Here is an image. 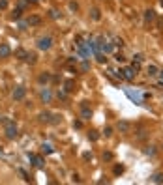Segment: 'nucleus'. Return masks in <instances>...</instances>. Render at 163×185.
Segmentation results:
<instances>
[{
    "mask_svg": "<svg viewBox=\"0 0 163 185\" xmlns=\"http://www.w3.org/2000/svg\"><path fill=\"white\" fill-rule=\"evenodd\" d=\"M4 133H6V139H15L17 137V125H15V122H11V120H4Z\"/></svg>",
    "mask_w": 163,
    "mask_h": 185,
    "instance_id": "nucleus-1",
    "label": "nucleus"
},
{
    "mask_svg": "<svg viewBox=\"0 0 163 185\" xmlns=\"http://www.w3.org/2000/svg\"><path fill=\"white\" fill-rule=\"evenodd\" d=\"M98 47H99V51H101V52H105V54H111V52L115 51V45H113L111 41H107L103 36H99V37H98Z\"/></svg>",
    "mask_w": 163,
    "mask_h": 185,
    "instance_id": "nucleus-2",
    "label": "nucleus"
},
{
    "mask_svg": "<svg viewBox=\"0 0 163 185\" xmlns=\"http://www.w3.org/2000/svg\"><path fill=\"white\" fill-rule=\"evenodd\" d=\"M51 47H53V37L51 36H41L38 39V49L39 51H49Z\"/></svg>",
    "mask_w": 163,
    "mask_h": 185,
    "instance_id": "nucleus-3",
    "label": "nucleus"
},
{
    "mask_svg": "<svg viewBox=\"0 0 163 185\" xmlns=\"http://www.w3.org/2000/svg\"><path fill=\"white\" fill-rule=\"evenodd\" d=\"M143 19H145V24H150V22H154V21H156V11H154L152 7L145 9V13H143Z\"/></svg>",
    "mask_w": 163,
    "mask_h": 185,
    "instance_id": "nucleus-4",
    "label": "nucleus"
},
{
    "mask_svg": "<svg viewBox=\"0 0 163 185\" xmlns=\"http://www.w3.org/2000/svg\"><path fill=\"white\" fill-rule=\"evenodd\" d=\"M24 95H26V88H24V86H17V88L13 90V99H15V101H23Z\"/></svg>",
    "mask_w": 163,
    "mask_h": 185,
    "instance_id": "nucleus-5",
    "label": "nucleus"
},
{
    "mask_svg": "<svg viewBox=\"0 0 163 185\" xmlns=\"http://www.w3.org/2000/svg\"><path fill=\"white\" fill-rule=\"evenodd\" d=\"M28 159H30V163L36 167V168H43V165H45V161L39 157V155H34V153H28Z\"/></svg>",
    "mask_w": 163,
    "mask_h": 185,
    "instance_id": "nucleus-6",
    "label": "nucleus"
},
{
    "mask_svg": "<svg viewBox=\"0 0 163 185\" xmlns=\"http://www.w3.org/2000/svg\"><path fill=\"white\" fill-rule=\"evenodd\" d=\"M81 118L83 120H90L92 118V109H88L86 101H83V105H81Z\"/></svg>",
    "mask_w": 163,
    "mask_h": 185,
    "instance_id": "nucleus-7",
    "label": "nucleus"
},
{
    "mask_svg": "<svg viewBox=\"0 0 163 185\" xmlns=\"http://www.w3.org/2000/svg\"><path fill=\"white\" fill-rule=\"evenodd\" d=\"M9 54H11V47L8 43H0V58L2 60L4 58H9Z\"/></svg>",
    "mask_w": 163,
    "mask_h": 185,
    "instance_id": "nucleus-8",
    "label": "nucleus"
},
{
    "mask_svg": "<svg viewBox=\"0 0 163 185\" xmlns=\"http://www.w3.org/2000/svg\"><path fill=\"white\" fill-rule=\"evenodd\" d=\"M39 97H41V101H43V103H51L53 94H51V90H49V88H43V90H41V94H39Z\"/></svg>",
    "mask_w": 163,
    "mask_h": 185,
    "instance_id": "nucleus-9",
    "label": "nucleus"
},
{
    "mask_svg": "<svg viewBox=\"0 0 163 185\" xmlns=\"http://www.w3.org/2000/svg\"><path fill=\"white\" fill-rule=\"evenodd\" d=\"M122 73H124V79H126V80H131V79L135 77V71L131 69V66L124 67V69H122Z\"/></svg>",
    "mask_w": 163,
    "mask_h": 185,
    "instance_id": "nucleus-10",
    "label": "nucleus"
},
{
    "mask_svg": "<svg viewBox=\"0 0 163 185\" xmlns=\"http://www.w3.org/2000/svg\"><path fill=\"white\" fill-rule=\"evenodd\" d=\"M73 90H75V80H73V79H68V80L64 82V92L69 94V92H73Z\"/></svg>",
    "mask_w": 163,
    "mask_h": 185,
    "instance_id": "nucleus-11",
    "label": "nucleus"
},
{
    "mask_svg": "<svg viewBox=\"0 0 163 185\" xmlns=\"http://www.w3.org/2000/svg\"><path fill=\"white\" fill-rule=\"evenodd\" d=\"M118 129H120V133H130L131 124L130 122H118Z\"/></svg>",
    "mask_w": 163,
    "mask_h": 185,
    "instance_id": "nucleus-12",
    "label": "nucleus"
},
{
    "mask_svg": "<svg viewBox=\"0 0 163 185\" xmlns=\"http://www.w3.org/2000/svg\"><path fill=\"white\" fill-rule=\"evenodd\" d=\"M41 152H43L45 155H51V153H54V148H53L49 142H43V144H41Z\"/></svg>",
    "mask_w": 163,
    "mask_h": 185,
    "instance_id": "nucleus-13",
    "label": "nucleus"
},
{
    "mask_svg": "<svg viewBox=\"0 0 163 185\" xmlns=\"http://www.w3.org/2000/svg\"><path fill=\"white\" fill-rule=\"evenodd\" d=\"M158 71H160V69H158L154 64H150V66L146 67V75H148V77H158Z\"/></svg>",
    "mask_w": 163,
    "mask_h": 185,
    "instance_id": "nucleus-14",
    "label": "nucleus"
},
{
    "mask_svg": "<svg viewBox=\"0 0 163 185\" xmlns=\"http://www.w3.org/2000/svg\"><path fill=\"white\" fill-rule=\"evenodd\" d=\"M26 22H28V26H36V24H39V22H41V19H39L38 15H32V17H28V19H26Z\"/></svg>",
    "mask_w": 163,
    "mask_h": 185,
    "instance_id": "nucleus-15",
    "label": "nucleus"
},
{
    "mask_svg": "<svg viewBox=\"0 0 163 185\" xmlns=\"http://www.w3.org/2000/svg\"><path fill=\"white\" fill-rule=\"evenodd\" d=\"M90 17H92L94 21H99V19H101V11H99L98 7H92V9H90Z\"/></svg>",
    "mask_w": 163,
    "mask_h": 185,
    "instance_id": "nucleus-16",
    "label": "nucleus"
},
{
    "mask_svg": "<svg viewBox=\"0 0 163 185\" xmlns=\"http://www.w3.org/2000/svg\"><path fill=\"white\" fill-rule=\"evenodd\" d=\"M51 116H53V114H51L49 110H45V112H39L38 118H39V122H51Z\"/></svg>",
    "mask_w": 163,
    "mask_h": 185,
    "instance_id": "nucleus-17",
    "label": "nucleus"
},
{
    "mask_svg": "<svg viewBox=\"0 0 163 185\" xmlns=\"http://www.w3.org/2000/svg\"><path fill=\"white\" fill-rule=\"evenodd\" d=\"M38 80H39V84H47V82L51 80V75H49V73H41V75L38 77Z\"/></svg>",
    "mask_w": 163,
    "mask_h": 185,
    "instance_id": "nucleus-18",
    "label": "nucleus"
},
{
    "mask_svg": "<svg viewBox=\"0 0 163 185\" xmlns=\"http://www.w3.org/2000/svg\"><path fill=\"white\" fill-rule=\"evenodd\" d=\"M150 182H152V183H163V174H161V172L154 174V176L150 178Z\"/></svg>",
    "mask_w": 163,
    "mask_h": 185,
    "instance_id": "nucleus-19",
    "label": "nucleus"
},
{
    "mask_svg": "<svg viewBox=\"0 0 163 185\" xmlns=\"http://www.w3.org/2000/svg\"><path fill=\"white\" fill-rule=\"evenodd\" d=\"M26 54H28V52H26L24 49H17V51H15V56H17L19 60H26Z\"/></svg>",
    "mask_w": 163,
    "mask_h": 185,
    "instance_id": "nucleus-20",
    "label": "nucleus"
},
{
    "mask_svg": "<svg viewBox=\"0 0 163 185\" xmlns=\"http://www.w3.org/2000/svg\"><path fill=\"white\" fill-rule=\"evenodd\" d=\"M26 62H28V64H36V62H38V54H36V52H28V54H26Z\"/></svg>",
    "mask_w": 163,
    "mask_h": 185,
    "instance_id": "nucleus-21",
    "label": "nucleus"
},
{
    "mask_svg": "<svg viewBox=\"0 0 163 185\" xmlns=\"http://www.w3.org/2000/svg\"><path fill=\"white\" fill-rule=\"evenodd\" d=\"M94 56H96V60H98L99 64H105V62H107V58H105V54H103L101 51H98V52H94Z\"/></svg>",
    "mask_w": 163,
    "mask_h": 185,
    "instance_id": "nucleus-22",
    "label": "nucleus"
},
{
    "mask_svg": "<svg viewBox=\"0 0 163 185\" xmlns=\"http://www.w3.org/2000/svg\"><path fill=\"white\" fill-rule=\"evenodd\" d=\"M21 13H23V9L15 7V9H13V13H11V19H13V21H19V19H21Z\"/></svg>",
    "mask_w": 163,
    "mask_h": 185,
    "instance_id": "nucleus-23",
    "label": "nucleus"
},
{
    "mask_svg": "<svg viewBox=\"0 0 163 185\" xmlns=\"http://www.w3.org/2000/svg\"><path fill=\"white\" fill-rule=\"evenodd\" d=\"M98 139H99V133H98V131H88V140L96 142Z\"/></svg>",
    "mask_w": 163,
    "mask_h": 185,
    "instance_id": "nucleus-24",
    "label": "nucleus"
},
{
    "mask_svg": "<svg viewBox=\"0 0 163 185\" xmlns=\"http://www.w3.org/2000/svg\"><path fill=\"white\" fill-rule=\"evenodd\" d=\"M88 69H90V62H88V60H83V62H81V71L86 73Z\"/></svg>",
    "mask_w": 163,
    "mask_h": 185,
    "instance_id": "nucleus-25",
    "label": "nucleus"
},
{
    "mask_svg": "<svg viewBox=\"0 0 163 185\" xmlns=\"http://www.w3.org/2000/svg\"><path fill=\"white\" fill-rule=\"evenodd\" d=\"M145 155H156V146H146L145 148Z\"/></svg>",
    "mask_w": 163,
    "mask_h": 185,
    "instance_id": "nucleus-26",
    "label": "nucleus"
},
{
    "mask_svg": "<svg viewBox=\"0 0 163 185\" xmlns=\"http://www.w3.org/2000/svg\"><path fill=\"white\" fill-rule=\"evenodd\" d=\"M113 172H115V176H120V174L124 172V165H115V168H113Z\"/></svg>",
    "mask_w": 163,
    "mask_h": 185,
    "instance_id": "nucleus-27",
    "label": "nucleus"
},
{
    "mask_svg": "<svg viewBox=\"0 0 163 185\" xmlns=\"http://www.w3.org/2000/svg\"><path fill=\"white\" fill-rule=\"evenodd\" d=\"M49 17H51V19H58V17H60V13H58L56 9H49Z\"/></svg>",
    "mask_w": 163,
    "mask_h": 185,
    "instance_id": "nucleus-28",
    "label": "nucleus"
},
{
    "mask_svg": "<svg viewBox=\"0 0 163 185\" xmlns=\"http://www.w3.org/2000/svg\"><path fill=\"white\" fill-rule=\"evenodd\" d=\"M60 120H62V118H60V114H53V116H51V124H54V125H56Z\"/></svg>",
    "mask_w": 163,
    "mask_h": 185,
    "instance_id": "nucleus-29",
    "label": "nucleus"
},
{
    "mask_svg": "<svg viewBox=\"0 0 163 185\" xmlns=\"http://www.w3.org/2000/svg\"><path fill=\"white\" fill-rule=\"evenodd\" d=\"M28 4H30L28 0H19V4H17V7H19V9H24V7H26Z\"/></svg>",
    "mask_w": 163,
    "mask_h": 185,
    "instance_id": "nucleus-30",
    "label": "nucleus"
},
{
    "mask_svg": "<svg viewBox=\"0 0 163 185\" xmlns=\"http://www.w3.org/2000/svg\"><path fill=\"white\" fill-rule=\"evenodd\" d=\"M113 41H115V43H113L115 47H122V45H124V41H122V37H115Z\"/></svg>",
    "mask_w": 163,
    "mask_h": 185,
    "instance_id": "nucleus-31",
    "label": "nucleus"
},
{
    "mask_svg": "<svg viewBox=\"0 0 163 185\" xmlns=\"http://www.w3.org/2000/svg\"><path fill=\"white\" fill-rule=\"evenodd\" d=\"M115 60H116L118 64H124V62H126V58H124V54H120V52H118V54L115 56Z\"/></svg>",
    "mask_w": 163,
    "mask_h": 185,
    "instance_id": "nucleus-32",
    "label": "nucleus"
},
{
    "mask_svg": "<svg viewBox=\"0 0 163 185\" xmlns=\"http://www.w3.org/2000/svg\"><path fill=\"white\" fill-rule=\"evenodd\" d=\"M56 95H58V99H62V101H64V99L68 97V92H64V90H58V94H56Z\"/></svg>",
    "mask_w": 163,
    "mask_h": 185,
    "instance_id": "nucleus-33",
    "label": "nucleus"
},
{
    "mask_svg": "<svg viewBox=\"0 0 163 185\" xmlns=\"http://www.w3.org/2000/svg\"><path fill=\"white\" fill-rule=\"evenodd\" d=\"M19 174L23 176V180H24V182H30V178H28V174H26V172H24L23 168H19Z\"/></svg>",
    "mask_w": 163,
    "mask_h": 185,
    "instance_id": "nucleus-34",
    "label": "nucleus"
},
{
    "mask_svg": "<svg viewBox=\"0 0 163 185\" xmlns=\"http://www.w3.org/2000/svg\"><path fill=\"white\" fill-rule=\"evenodd\" d=\"M69 9H71V11H77V9H79V4H77V2H69Z\"/></svg>",
    "mask_w": 163,
    "mask_h": 185,
    "instance_id": "nucleus-35",
    "label": "nucleus"
},
{
    "mask_svg": "<svg viewBox=\"0 0 163 185\" xmlns=\"http://www.w3.org/2000/svg\"><path fill=\"white\" fill-rule=\"evenodd\" d=\"M131 69H133V71H135V75H137V73H139V69H141V66H139L137 62H133V64H131Z\"/></svg>",
    "mask_w": 163,
    "mask_h": 185,
    "instance_id": "nucleus-36",
    "label": "nucleus"
},
{
    "mask_svg": "<svg viewBox=\"0 0 163 185\" xmlns=\"http://www.w3.org/2000/svg\"><path fill=\"white\" fill-rule=\"evenodd\" d=\"M103 159H105V161H113V153H111V152H105V153H103Z\"/></svg>",
    "mask_w": 163,
    "mask_h": 185,
    "instance_id": "nucleus-37",
    "label": "nucleus"
},
{
    "mask_svg": "<svg viewBox=\"0 0 163 185\" xmlns=\"http://www.w3.org/2000/svg\"><path fill=\"white\" fill-rule=\"evenodd\" d=\"M26 26H28L26 21H21V22H19V30H26Z\"/></svg>",
    "mask_w": 163,
    "mask_h": 185,
    "instance_id": "nucleus-38",
    "label": "nucleus"
},
{
    "mask_svg": "<svg viewBox=\"0 0 163 185\" xmlns=\"http://www.w3.org/2000/svg\"><path fill=\"white\" fill-rule=\"evenodd\" d=\"M133 62L141 64V62H143V54H135V56H133Z\"/></svg>",
    "mask_w": 163,
    "mask_h": 185,
    "instance_id": "nucleus-39",
    "label": "nucleus"
},
{
    "mask_svg": "<svg viewBox=\"0 0 163 185\" xmlns=\"http://www.w3.org/2000/svg\"><path fill=\"white\" fill-rule=\"evenodd\" d=\"M73 127H75V129H81V127H83V122H81V120H75V122H73Z\"/></svg>",
    "mask_w": 163,
    "mask_h": 185,
    "instance_id": "nucleus-40",
    "label": "nucleus"
},
{
    "mask_svg": "<svg viewBox=\"0 0 163 185\" xmlns=\"http://www.w3.org/2000/svg\"><path fill=\"white\" fill-rule=\"evenodd\" d=\"M103 135H105V137H111V135H113V127H105Z\"/></svg>",
    "mask_w": 163,
    "mask_h": 185,
    "instance_id": "nucleus-41",
    "label": "nucleus"
},
{
    "mask_svg": "<svg viewBox=\"0 0 163 185\" xmlns=\"http://www.w3.org/2000/svg\"><path fill=\"white\" fill-rule=\"evenodd\" d=\"M77 60H79V56H71L69 60H68V64L71 66V64H77Z\"/></svg>",
    "mask_w": 163,
    "mask_h": 185,
    "instance_id": "nucleus-42",
    "label": "nucleus"
},
{
    "mask_svg": "<svg viewBox=\"0 0 163 185\" xmlns=\"http://www.w3.org/2000/svg\"><path fill=\"white\" fill-rule=\"evenodd\" d=\"M83 159H84V161H90V159H92V153H88V152L83 153Z\"/></svg>",
    "mask_w": 163,
    "mask_h": 185,
    "instance_id": "nucleus-43",
    "label": "nucleus"
},
{
    "mask_svg": "<svg viewBox=\"0 0 163 185\" xmlns=\"http://www.w3.org/2000/svg\"><path fill=\"white\" fill-rule=\"evenodd\" d=\"M8 7V0H0V9H6Z\"/></svg>",
    "mask_w": 163,
    "mask_h": 185,
    "instance_id": "nucleus-44",
    "label": "nucleus"
},
{
    "mask_svg": "<svg viewBox=\"0 0 163 185\" xmlns=\"http://www.w3.org/2000/svg\"><path fill=\"white\" fill-rule=\"evenodd\" d=\"M158 28H160V30L163 28V17H160V19H158Z\"/></svg>",
    "mask_w": 163,
    "mask_h": 185,
    "instance_id": "nucleus-45",
    "label": "nucleus"
},
{
    "mask_svg": "<svg viewBox=\"0 0 163 185\" xmlns=\"http://www.w3.org/2000/svg\"><path fill=\"white\" fill-rule=\"evenodd\" d=\"M158 77H160V79L163 80V69H160V71H158Z\"/></svg>",
    "mask_w": 163,
    "mask_h": 185,
    "instance_id": "nucleus-46",
    "label": "nucleus"
},
{
    "mask_svg": "<svg viewBox=\"0 0 163 185\" xmlns=\"http://www.w3.org/2000/svg\"><path fill=\"white\" fill-rule=\"evenodd\" d=\"M28 2H30V4H38L39 0H28Z\"/></svg>",
    "mask_w": 163,
    "mask_h": 185,
    "instance_id": "nucleus-47",
    "label": "nucleus"
},
{
    "mask_svg": "<svg viewBox=\"0 0 163 185\" xmlns=\"http://www.w3.org/2000/svg\"><path fill=\"white\" fill-rule=\"evenodd\" d=\"M160 4H161V6H163V0H160Z\"/></svg>",
    "mask_w": 163,
    "mask_h": 185,
    "instance_id": "nucleus-48",
    "label": "nucleus"
},
{
    "mask_svg": "<svg viewBox=\"0 0 163 185\" xmlns=\"http://www.w3.org/2000/svg\"><path fill=\"white\" fill-rule=\"evenodd\" d=\"M0 120H2V116H0Z\"/></svg>",
    "mask_w": 163,
    "mask_h": 185,
    "instance_id": "nucleus-49",
    "label": "nucleus"
}]
</instances>
